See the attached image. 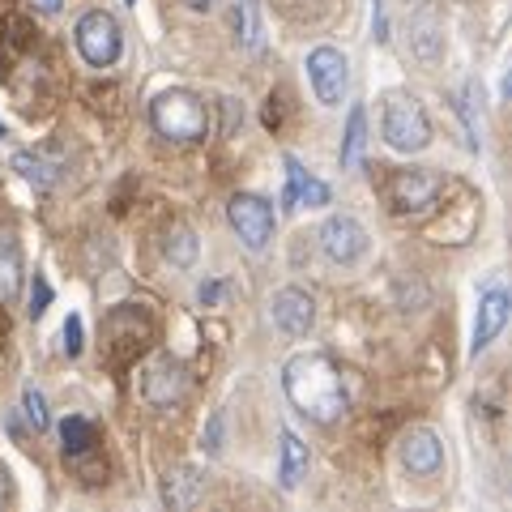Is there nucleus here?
<instances>
[{
  "label": "nucleus",
  "mask_w": 512,
  "mask_h": 512,
  "mask_svg": "<svg viewBox=\"0 0 512 512\" xmlns=\"http://www.w3.org/2000/svg\"><path fill=\"white\" fill-rule=\"evenodd\" d=\"M274 320L282 333H291V338H303V333L312 329L316 320V303L308 291H299V286H282L274 295Z\"/></svg>",
  "instance_id": "9d476101"
},
{
  "label": "nucleus",
  "mask_w": 512,
  "mask_h": 512,
  "mask_svg": "<svg viewBox=\"0 0 512 512\" xmlns=\"http://www.w3.org/2000/svg\"><path fill=\"white\" fill-rule=\"evenodd\" d=\"M22 286V256L13 235H0V303H13Z\"/></svg>",
  "instance_id": "dca6fc26"
},
{
  "label": "nucleus",
  "mask_w": 512,
  "mask_h": 512,
  "mask_svg": "<svg viewBox=\"0 0 512 512\" xmlns=\"http://www.w3.org/2000/svg\"><path fill=\"white\" fill-rule=\"evenodd\" d=\"M197 295H201V303H214V299L222 295V286H218V282H205V286H201V291H197Z\"/></svg>",
  "instance_id": "bb28decb"
},
{
  "label": "nucleus",
  "mask_w": 512,
  "mask_h": 512,
  "mask_svg": "<svg viewBox=\"0 0 512 512\" xmlns=\"http://www.w3.org/2000/svg\"><path fill=\"white\" fill-rule=\"evenodd\" d=\"M128 5H137V0H128Z\"/></svg>",
  "instance_id": "7c9ffc66"
},
{
  "label": "nucleus",
  "mask_w": 512,
  "mask_h": 512,
  "mask_svg": "<svg viewBox=\"0 0 512 512\" xmlns=\"http://www.w3.org/2000/svg\"><path fill=\"white\" fill-rule=\"evenodd\" d=\"M282 389H286V397H291V406L299 414H308V419H316V423H338L346 414V406H350L342 372L333 367L329 355H295V359H286Z\"/></svg>",
  "instance_id": "f257e3e1"
},
{
  "label": "nucleus",
  "mask_w": 512,
  "mask_h": 512,
  "mask_svg": "<svg viewBox=\"0 0 512 512\" xmlns=\"http://www.w3.org/2000/svg\"><path fill=\"white\" fill-rule=\"evenodd\" d=\"M440 197V175L427 171H397L389 180V201L397 214H427Z\"/></svg>",
  "instance_id": "6e6552de"
},
{
  "label": "nucleus",
  "mask_w": 512,
  "mask_h": 512,
  "mask_svg": "<svg viewBox=\"0 0 512 512\" xmlns=\"http://www.w3.org/2000/svg\"><path fill=\"white\" fill-rule=\"evenodd\" d=\"M205 453H210V457H218L222 453V414H214V419H210V431H205Z\"/></svg>",
  "instance_id": "393cba45"
},
{
  "label": "nucleus",
  "mask_w": 512,
  "mask_h": 512,
  "mask_svg": "<svg viewBox=\"0 0 512 512\" xmlns=\"http://www.w3.org/2000/svg\"><path fill=\"white\" fill-rule=\"evenodd\" d=\"M141 397H146L150 406H158V410L180 406L184 397H188V372H184V363L158 359L150 372H146V380H141Z\"/></svg>",
  "instance_id": "1a4fd4ad"
},
{
  "label": "nucleus",
  "mask_w": 512,
  "mask_h": 512,
  "mask_svg": "<svg viewBox=\"0 0 512 512\" xmlns=\"http://www.w3.org/2000/svg\"><path fill=\"white\" fill-rule=\"evenodd\" d=\"M384 141L397 150V154H419L431 146V124H427V111L414 94L393 90L384 99Z\"/></svg>",
  "instance_id": "7ed1b4c3"
},
{
  "label": "nucleus",
  "mask_w": 512,
  "mask_h": 512,
  "mask_svg": "<svg viewBox=\"0 0 512 512\" xmlns=\"http://www.w3.org/2000/svg\"><path fill=\"white\" fill-rule=\"evenodd\" d=\"M150 120L171 141H205L210 137V107L192 90H167L150 103Z\"/></svg>",
  "instance_id": "f03ea898"
},
{
  "label": "nucleus",
  "mask_w": 512,
  "mask_h": 512,
  "mask_svg": "<svg viewBox=\"0 0 512 512\" xmlns=\"http://www.w3.org/2000/svg\"><path fill=\"white\" fill-rule=\"evenodd\" d=\"M60 440H64V453L69 457H86L94 444H99V436H94V427L86 419H64L60 423Z\"/></svg>",
  "instance_id": "a211bd4d"
},
{
  "label": "nucleus",
  "mask_w": 512,
  "mask_h": 512,
  "mask_svg": "<svg viewBox=\"0 0 512 512\" xmlns=\"http://www.w3.org/2000/svg\"><path fill=\"white\" fill-rule=\"evenodd\" d=\"M402 461H406V470L410 474H419V478H431V474H440L444 466V444L436 431H410L406 444H402Z\"/></svg>",
  "instance_id": "9b49d317"
},
{
  "label": "nucleus",
  "mask_w": 512,
  "mask_h": 512,
  "mask_svg": "<svg viewBox=\"0 0 512 512\" xmlns=\"http://www.w3.org/2000/svg\"><path fill=\"white\" fill-rule=\"evenodd\" d=\"M419 26H423V35H419V56H427V60H431V56L440 52V47L431 43V9H427V13H419Z\"/></svg>",
  "instance_id": "a878e982"
},
{
  "label": "nucleus",
  "mask_w": 512,
  "mask_h": 512,
  "mask_svg": "<svg viewBox=\"0 0 512 512\" xmlns=\"http://www.w3.org/2000/svg\"><path fill=\"white\" fill-rule=\"evenodd\" d=\"M47 303H52V286H47V278L43 274H35V286H30V320H39L43 312H47Z\"/></svg>",
  "instance_id": "4be33fe9"
},
{
  "label": "nucleus",
  "mask_w": 512,
  "mask_h": 512,
  "mask_svg": "<svg viewBox=\"0 0 512 512\" xmlns=\"http://www.w3.org/2000/svg\"><path fill=\"white\" fill-rule=\"evenodd\" d=\"M461 116H466V124H470V146L478 150V116H474V86H466L461 90Z\"/></svg>",
  "instance_id": "b1692460"
},
{
  "label": "nucleus",
  "mask_w": 512,
  "mask_h": 512,
  "mask_svg": "<svg viewBox=\"0 0 512 512\" xmlns=\"http://www.w3.org/2000/svg\"><path fill=\"white\" fill-rule=\"evenodd\" d=\"M363 146H367V111L355 103L346 120V137H342V167H359L363 163Z\"/></svg>",
  "instance_id": "f3484780"
},
{
  "label": "nucleus",
  "mask_w": 512,
  "mask_h": 512,
  "mask_svg": "<svg viewBox=\"0 0 512 512\" xmlns=\"http://www.w3.org/2000/svg\"><path fill=\"white\" fill-rule=\"evenodd\" d=\"M13 171L35 188H52L60 180V158H47L43 150H22V154H13Z\"/></svg>",
  "instance_id": "2eb2a0df"
},
{
  "label": "nucleus",
  "mask_w": 512,
  "mask_h": 512,
  "mask_svg": "<svg viewBox=\"0 0 512 512\" xmlns=\"http://www.w3.org/2000/svg\"><path fill=\"white\" fill-rule=\"evenodd\" d=\"M286 210H299V205H308V210H316V205H329V184L312 180L308 171H303L299 158L286 154V197H282Z\"/></svg>",
  "instance_id": "f8f14e48"
},
{
  "label": "nucleus",
  "mask_w": 512,
  "mask_h": 512,
  "mask_svg": "<svg viewBox=\"0 0 512 512\" xmlns=\"http://www.w3.org/2000/svg\"><path fill=\"white\" fill-rule=\"evenodd\" d=\"M9 500V470H5V461H0V504Z\"/></svg>",
  "instance_id": "cd10ccee"
},
{
  "label": "nucleus",
  "mask_w": 512,
  "mask_h": 512,
  "mask_svg": "<svg viewBox=\"0 0 512 512\" xmlns=\"http://www.w3.org/2000/svg\"><path fill=\"white\" fill-rule=\"evenodd\" d=\"M308 77H312V90L325 107H342L346 99V82H350V69H346V56L338 47H316L308 56Z\"/></svg>",
  "instance_id": "423d86ee"
},
{
  "label": "nucleus",
  "mask_w": 512,
  "mask_h": 512,
  "mask_svg": "<svg viewBox=\"0 0 512 512\" xmlns=\"http://www.w3.org/2000/svg\"><path fill=\"white\" fill-rule=\"evenodd\" d=\"M508 325V295L504 291H487L478 299V320H474V355L478 350H487L495 338H500V329Z\"/></svg>",
  "instance_id": "ddd939ff"
},
{
  "label": "nucleus",
  "mask_w": 512,
  "mask_h": 512,
  "mask_svg": "<svg viewBox=\"0 0 512 512\" xmlns=\"http://www.w3.org/2000/svg\"><path fill=\"white\" fill-rule=\"evenodd\" d=\"M308 444H303L295 431H282V457H278V483L286 491H295L303 483V474H308Z\"/></svg>",
  "instance_id": "4468645a"
},
{
  "label": "nucleus",
  "mask_w": 512,
  "mask_h": 512,
  "mask_svg": "<svg viewBox=\"0 0 512 512\" xmlns=\"http://www.w3.org/2000/svg\"><path fill=\"white\" fill-rule=\"evenodd\" d=\"M227 218H231L235 235L244 239L248 252L269 248V239H274V205L269 201L252 197V192H239V197H231V205H227Z\"/></svg>",
  "instance_id": "39448f33"
},
{
  "label": "nucleus",
  "mask_w": 512,
  "mask_h": 512,
  "mask_svg": "<svg viewBox=\"0 0 512 512\" xmlns=\"http://www.w3.org/2000/svg\"><path fill=\"white\" fill-rule=\"evenodd\" d=\"M239 13H244V26H239V35H244V47L261 43V22H256V0H239Z\"/></svg>",
  "instance_id": "412c9836"
},
{
  "label": "nucleus",
  "mask_w": 512,
  "mask_h": 512,
  "mask_svg": "<svg viewBox=\"0 0 512 512\" xmlns=\"http://www.w3.org/2000/svg\"><path fill=\"white\" fill-rule=\"evenodd\" d=\"M320 248H325V256L333 265H355L359 256L367 252V231L359 218L350 214H333L325 227H320Z\"/></svg>",
  "instance_id": "0eeeda50"
},
{
  "label": "nucleus",
  "mask_w": 512,
  "mask_h": 512,
  "mask_svg": "<svg viewBox=\"0 0 512 512\" xmlns=\"http://www.w3.org/2000/svg\"><path fill=\"white\" fill-rule=\"evenodd\" d=\"M64 350H69V359L82 355V316L64 320Z\"/></svg>",
  "instance_id": "5701e85b"
},
{
  "label": "nucleus",
  "mask_w": 512,
  "mask_h": 512,
  "mask_svg": "<svg viewBox=\"0 0 512 512\" xmlns=\"http://www.w3.org/2000/svg\"><path fill=\"white\" fill-rule=\"evenodd\" d=\"M167 256L175 265H192V256H197V239H192V231L184 227V222H175V227L167 231Z\"/></svg>",
  "instance_id": "6ab92c4d"
},
{
  "label": "nucleus",
  "mask_w": 512,
  "mask_h": 512,
  "mask_svg": "<svg viewBox=\"0 0 512 512\" xmlns=\"http://www.w3.org/2000/svg\"><path fill=\"white\" fill-rule=\"evenodd\" d=\"M0 137H5V124H0Z\"/></svg>",
  "instance_id": "c756f323"
},
{
  "label": "nucleus",
  "mask_w": 512,
  "mask_h": 512,
  "mask_svg": "<svg viewBox=\"0 0 512 512\" xmlns=\"http://www.w3.org/2000/svg\"><path fill=\"white\" fill-rule=\"evenodd\" d=\"M39 9H43V13H56V9H60V0H39Z\"/></svg>",
  "instance_id": "c85d7f7f"
},
{
  "label": "nucleus",
  "mask_w": 512,
  "mask_h": 512,
  "mask_svg": "<svg viewBox=\"0 0 512 512\" xmlns=\"http://www.w3.org/2000/svg\"><path fill=\"white\" fill-rule=\"evenodd\" d=\"M120 47H124V35H120V22L111 18L107 9H90L82 22H77V52L86 56V64L94 69H107V64L120 60Z\"/></svg>",
  "instance_id": "20e7f679"
},
{
  "label": "nucleus",
  "mask_w": 512,
  "mask_h": 512,
  "mask_svg": "<svg viewBox=\"0 0 512 512\" xmlns=\"http://www.w3.org/2000/svg\"><path fill=\"white\" fill-rule=\"evenodd\" d=\"M22 410H26V419H30V427H35V431H43L47 423H52V419H47V402H43L39 389H26L22 393Z\"/></svg>",
  "instance_id": "aec40b11"
}]
</instances>
